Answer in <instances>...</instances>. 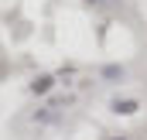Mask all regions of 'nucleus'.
I'll list each match as a JSON object with an SVG mask.
<instances>
[{"instance_id":"f257e3e1","label":"nucleus","mask_w":147,"mask_h":140,"mask_svg":"<svg viewBox=\"0 0 147 140\" xmlns=\"http://www.w3.org/2000/svg\"><path fill=\"white\" fill-rule=\"evenodd\" d=\"M110 109L116 113V116H134V113L140 109V103H137V99H113Z\"/></svg>"},{"instance_id":"f03ea898","label":"nucleus","mask_w":147,"mask_h":140,"mask_svg":"<svg viewBox=\"0 0 147 140\" xmlns=\"http://www.w3.org/2000/svg\"><path fill=\"white\" fill-rule=\"evenodd\" d=\"M51 85H55V75H38L34 82H31V92H38V96H41V92H48Z\"/></svg>"},{"instance_id":"7ed1b4c3","label":"nucleus","mask_w":147,"mask_h":140,"mask_svg":"<svg viewBox=\"0 0 147 140\" xmlns=\"http://www.w3.org/2000/svg\"><path fill=\"white\" fill-rule=\"evenodd\" d=\"M103 75H106V79H123V69H120V65H106Z\"/></svg>"},{"instance_id":"20e7f679","label":"nucleus","mask_w":147,"mask_h":140,"mask_svg":"<svg viewBox=\"0 0 147 140\" xmlns=\"http://www.w3.org/2000/svg\"><path fill=\"white\" fill-rule=\"evenodd\" d=\"M89 3H99V0H89Z\"/></svg>"},{"instance_id":"39448f33","label":"nucleus","mask_w":147,"mask_h":140,"mask_svg":"<svg viewBox=\"0 0 147 140\" xmlns=\"http://www.w3.org/2000/svg\"><path fill=\"white\" fill-rule=\"evenodd\" d=\"M120 140H123V137H120Z\"/></svg>"}]
</instances>
